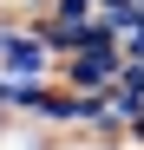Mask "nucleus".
Returning a JSON list of instances; mask_svg holds the SVG:
<instances>
[{
    "mask_svg": "<svg viewBox=\"0 0 144 150\" xmlns=\"http://www.w3.org/2000/svg\"><path fill=\"white\" fill-rule=\"evenodd\" d=\"M0 79H59V46L46 39L39 20H0Z\"/></svg>",
    "mask_w": 144,
    "mask_h": 150,
    "instance_id": "nucleus-1",
    "label": "nucleus"
},
{
    "mask_svg": "<svg viewBox=\"0 0 144 150\" xmlns=\"http://www.w3.org/2000/svg\"><path fill=\"white\" fill-rule=\"evenodd\" d=\"M125 65H131L125 46L98 39V46H79V52H59V85H72V91H111Z\"/></svg>",
    "mask_w": 144,
    "mask_h": 150,
    "instance_id": "nucleus-2",
    "label": "nucleus"
},
{
    "mask_svg": "<svg viewBox=\"0 0 144 150\" xmlns=\"http://www.w3.org/2000/svg\"><path fill=\"white\" fill-rule=\"evenodd\" d=\"M105 98H111V111H118V117H125V131H131V117H138V111H144V65H138V59H131V65H125V72H118V85H111V91H105Z\"/></svg>",
    "mask_w": 144,
    "mask_h": 150,
    "instance_id": "nucleus-3",
    "label": "nucleus"
},
{
    "mask_svg": "<svg viewBox=\"0 0 144 150\" xmlns=\"http://www.w3.org/2000/svg\"><path fill=\"white\" fill-rule=\"evenodd\" d=\"M59 137L46 124H26V117H0V150H53Z\"/></svg>",
    "mask_w": 144,
    "mask_h": 150,
    "instance_id": "nucleus-4",
    "label": "nucleus"
}]
</instances>
